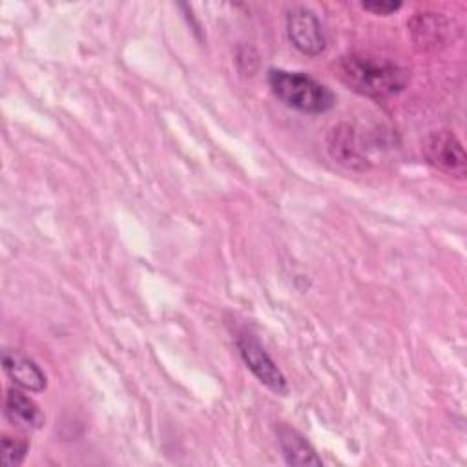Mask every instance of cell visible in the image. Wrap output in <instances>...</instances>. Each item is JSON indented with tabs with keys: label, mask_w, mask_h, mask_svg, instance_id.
<instances>
[{
	"label": "cell",
	"mask_w": 467,
	"mask_h": 467,
	"mask_svg": "<svg viewBox=\"0 0 467 467\" xmlns=\"http://www.w3.org/2000/svg\"><path fill=\"white\" fill-rule=\"evenodd\" d=\"M279 445L283 451V456L286 463L290 465H323L321 458L316 454V451L310 447V443L294 429L281 425L277 429Z\"/></svg>",
	"instance_id": "obj_8"
},
{
	"label": "cell",
	"mask_w": 467,
	"mask_h": 467,
	"mask_svg": "<svg viewBox=\"0 0 467 467\" xmlns=\"http://www.w3.org/2000/svg\"><path fill=\"white\" fill-rule=\"evenodd\" d=\"M2 365L9 379L24 390L29 392H42L47 385L46 374L42 368L26 354L15 348L2 350Z\"/></svg>",
	"instance_id": "obj_6"
},
{
	"label": "cell",
	"mask_w": 467,
	"mask_h": 467,
	"mask_svg": "<svg viewBox=\"0 0 467 467\" xmlns=\"http://www.w3.org/2000/svg\"><path fill=\"white\" fill-rule=\"evenodd\" d=\"M235 343L244 365L252 370V374L274 394L285 396L288 392L286 379L265 347L259 343V339L250 332H241Z\"/></svg>",
	"instance_id": "obj_3"
},
{
	"label": "cell",
	"mask_w": 467,
	"mask_h": 467,
	"mask_svg": "<svg viewBox=\"0 0 467 467\" xmlns=\"http://www.w3.org/2000/svg\"><path fill=\"white\" fill-rule=\"evenodd\" d=\"M26 452H27V443L24 440H18V438L7 436V434L2 436V458H0V463L4 467H16V465H20L24 462V458H26Z\"/></svg>",
	"instance_id": "obj_11"
},
{
	"label": "cell",
	"mask_w": 467,
	"mask_h": 467,
	"mask_svg": "<svg viewBox=\"0 0 467 467\" xmlns=\"http://www.w3.org/2000/svg\"><path fill=\"white\" fill-rule=\"evenodd\" d=\"M425 159L438 170L452 175L463 177L467 170V159L462 142L449 130H438L425 137L423 140Z\"/></svg>",
	"instance_id": "obj_4"
},
{
	"label": "cell",
	"mask_w": 467,
	"mask_h": 467,
	"mask_svg": "<svg viewBox=\"0 0 467 467\" xmlns=\"http://www.w3.org/2000/svg\"><path fill=\"white\" fill-rule=\"evenodd\" d=\"M286 33L294 47L308 57L319 55L327 46L319 18L306 7H296L288 11Z\"/></svg>",
	"instance_id": "obj_5"
},
{
	"label": "cell",
	"mask_w": 467,
	"mask_h": 467,
	"mask_svg": "<svg viewBox=\"0 0 467 467\" xmlns=\"http://www.w3.org/2000/svg\"><path fill=\"white\" fill-rule=\"evenodd\" d=\"M361 7L374 15H390L401 7V2H363Z\"/></svg>",
	"instance_id": "obj_12"
},
{
	"label": "cell",
	"mask_w": 467,
	"mask_h": 467,
	"mask_svg": "<svg viewBox=\"0 0 467 467\" xmlns=\"http://www.w3.org/2000/svg\"><path fill=\"white\" fill-rule=\"evenodd\" d=\"M268 86L288 108L310 115L327 113L336 102L334 93L325 84L299 71L270 69Z\"/></svg>",
	"instance_id": "obj_2"
},
{
	"label": "cell",
	"mask_w": 467,
	"mask_h": 467,
	"mask_svg": "<svg viewBox=\"0 0 467 467\" xmlns=\"http://www.w3.org/2000/svg\"><path fill=\"white\" fill-rule=\"evenodd\" d=\"M328 151L332 159L347 168H365V157L361 153L359 140L348 124L334 126L328 133Z\"/></svg>",
	"instance_id": "obj_7"
},
{
	"label": "cell",
	"mask_w": 467,
	"mask_h": 467,
	"mask_svg": "<svg viewBox=\"0 0 467 467\" xmlns=\"http://www.w3.org/2000/svg\"><path fill=\"white\" fill-rule=\"evenodd\" d=\"M343 82L370 99H389L405 89L409 82L407 69L394 62L365 53H350L339 60Z\"/></svg>",
	"instance_id": "obj_1"
},
{
	"label": "cell",
	"mask_w": 467,
	"mask_h": 467,
	"mask_svg": "<svg viewBox=\"0 0 467 467\" xmlns=\"http://www.w3.org/2000/svg\"><path fill=\"white\" fill-rule=\"evenodd\" d=\"M412 33L416 42L423 46H436L438 42H441L445 24L441 18L434 15H420L412 20Z\"/></svg>",
	"instance_id": "obj_10"
},
{
	"label": "cell",
	"mask_w": 467,
	"mask_h": 467,
	"mask_svg": "<svg viewBox=\"0 0 467 467\" xmlns=\"http://www.w3.org/2000/svg\"><path fill=\"white\" fill-rule=\"evenodd\" d=\"M5 416L13 425L24 429H38L44 425V414L38 405L15 389L7 390L5 394Z\"/></svg>",
	"instance_id": "obj_9"
}]
</instances>
